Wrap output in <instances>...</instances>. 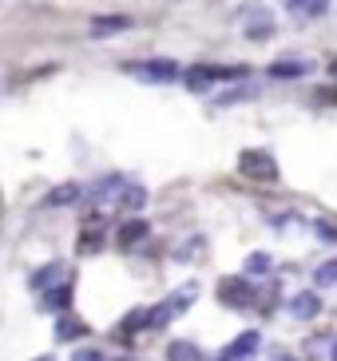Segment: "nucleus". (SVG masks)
<instances>
[{
    "mask_svg": "<svg viewBox=\"0 0 337 361\" xmlns=\"http://www.w3.org/2000/svg\"><path fill=\"white\" fill-rule=\"evenodd\" d=\"M258 341H262V334H258V329H246V334H238V338H234L231 345L222 350L219 361H246V357H254Z\"/></svg>",
    "mask_w": 337,
    "mask_h": 361,
    "instance_id": "8",
    "label": "nucleus"
},
{
    "mask_svg": "<svg viewBox=\"0 0 337 361\" xmlns=\"http://www.w3.org/2000/svg\"><path fill=\"white\" fill-rule=\"evenodd\" d=\"M282 4L286 8H294V12H302V16H321L329 0H282Z\"/></svg>",
    "mask_w": 337,
    "mask_h": 361,
    "instance_id": "19",
    "label": "nucleus"
},
{
    "mask_svg": "<svg viewBox=\"0 0 337 361\" xmlns=\"http://www.w3.org/2000/svg\"><path fill=\"white\" fill-rule=\"evenodd\" d=\"M119 207V211H143V207H147V187H139V183H123V187H119V195L116 199H111Z\"/></svg>",
    "mask_w": 337,
    "mask_h": 361,
    "instance_id": "11",
    "label": "nucleus"
},
{
    "mask_svg": "<svg viewBox=\"0 0 337 361\" xmlns=\"http://www.w3.org/2000/svg\"><path fill=\"white\" fill-rule=\"evenodd\" d=\"M80 199H84V187L68 179V183H56L44 202H48V207H72V202H80Z\"/></svg>",
    "mask_w": 337,
    "mask_h": 361,
    "instance_id": "15",
    "label": "nucleus"
},
{
    "mask_svg": "<svg viewBox=\"0 0 337 361\" xmlns=\"http://www.w3.org/2000/svg\"><path fill=\"white\" fill-rule=\"evenodd\" d=\"M68 361H107V357H104V353H99V350H75V353H72V357H68Z\"/></svg>",
    "mask_w": 337,
    "mask_h": 361,
    "instance_id": "25",
    "label": "nucleus"
},
{
    "mask_svg": "<svg viewBox=\"0 0 337 361\" xmlns=\"http://www.w3.org/2000/svg\"><path fill=\"white\" fill-rule=\"evenodd\" d=\"M68 306H72V282H68V278H60L56 286H48V290H44L40 310H44V314H63Z\"/></svg>",
    "mask_w": 337,
    "mask_h": 361,
    "instance_id": "7",
    "label": "nucleus"
},
{
    "mask_svg": "<svg viewBox=\"0 0 337 361\" xmlns=\"http://www.w3.org/2000/svg\"><path fill=\"white\" fill-rule=\"evenodd\" d=\"M286 310H290L294 318H302V322H306V318H317V310H321V298L310 294V290H302V294L290 298V306H286Z\"/></svg>",
    "mask_w": 337,
    "mask_h": 361,
    "instance_id": "17",
    "label": "nucleus"
},
{
    "mask_svg": "<svg viewBox=\"0 0 337 361\" xmlns=\"http://www.w3.org/2000/svg\"><path fill=\"white\" fill-rule=\"evenodd\" d=\"M219 302L231 310H246L254 306V286L250 278H226V282H219Z\"/></svg>",
    "mask_w": 337,
    "mask_h": 361,
    "instance_id": "4",
    "label": "nucleus"
},
{
    "mask_svg": "<svg viewBox=\"0 0 337 361\" xmlns=\"http://www.w3.org/2000/svg\"><path fill=\"white\" fill-rule=\"evenodd\" d=\"M123 72L143 80V84H175L183 75V68L175 60H167V56H151V60H131V64H123Z\"/></svg>",
    "mask_w": 337,
    "mask_h": 361,
    "instance_id": "3",
    "label": "nucleus"
},
{
    "mask_svg": "<svg viewBox=\"0 0 337 361\" xmlns=\"http://www.w3.org/2000/svg\"><path fill=\"white\" fill-rule=\"evenodd\" d=\"M60 278H63V262H48V266H40V270L28 278V290H32V294H44V290L56 286Z\"/></svg>",
    "mask_w": 337,
    "mask_h": 361,
    "instance_id": "16",
    "label": "nucleus"
},
{
    "mask_svg": "<svg viewBox=\"0 0 337 361\" xmlns=\"http://www.w3.org/2000/svg\"><path fill=\"white\" fill-rule=\"evenodd\" d=\"M314 234L321 238V243L337 246V226H333V223H314Z\"/></svg>",
    "mask_w": 337,
    "mask_h": 361,
    "instance_id": "24",
    "label": "nucleus"
},
{
    "mask_svg": "<svg viewBox=\"0 0 337 361\" xmlns=\"http://www.w3.org/2000/svg\"><path fill=\"white\" fill-rule=\"evenodd\" d=\"M190 302H195V282H190V286H183V290H175L171 298H163L159 306H151L147 314H143V329H163V326H171V322L179 318Z\"/></svg>",
    "mask_w": 337,
    "mask_h": 361,
    "instance_id": "2",
    "label": "nucleus"
},
{
    "mask_svg": "<svg viewBox=\"0 0 337 361\" xmlns=\"http://www.w3.org/2000/svg\"><path fill=\"white\" fill-rule=\"evenodd\" d=\"M131 16H123V12H111V16H92V28L87 32L95 36V40H104V36H119V32H127L131 28Z\"/></svg>",
    "mask_w": 337,
    "mask_h": 361,
    "instance_id": "10",
    "label": "nucleus"
},
{
    "mask_svg": "<svg viewBox=\"0 0 337 361\" xmlns=\"http://www.w3.org/2000/svg\"><path fill=\"white\" fill-rule=\"evenodd\" d=\"M87 334V322L75 314H56V341H80Z\"/></svg>",
    "mask_w": 337,
    "mask_h": 361,
    "instance_id": "12",
    "label": "nucleus"
},
{
    "mask_svg": "<svg viewBox=\"0 0 337 361\" xmlns=\"http://www.w3.org/2000/svg\"><path fill=\"white\" fill-rule=\"evenodd\" d=\"M246 72H250V68H243V64H231V68H222V64H195V68H187L179 80L190 87V92H207V87H214V84L246 80Z\"/></svg>",
    "mask_w": 337,
    "mask_h": 361,
    "instance_id": "1",
    "label": "nucleus"
},
{
    "mask_svg": "<svg viewBox=\"0 0 337 361\" xmlns=\"http://www.w3.org/2000/svg\"><path fill=\"white\" fill-rule=\"evenodd\" d=\"M99 246H104V231H99V226H87V234L80 238V255H92Z\"/></svg>",
    "mask_w": 337,
    "mask_h": 361,
    "instance_id": "23",
    "label": "nucleus"
},
{
    "mask_svg": "<svg viewBox=\"0 0 337 361\" xmlns=\"http://www.w3.org/2000/svg\"><path fill=\"white\" fill-rule=\"evenodd\" d=\"M314 282L317 286H337V258H329V262H321L314 270Z\"/></svg>",
    "mask_w": 337,
    "mask_h": 361,
    "instance_id": "21",
    "label": "nucleus"
},
{
    "mask_svg": "<svg viewBox=\"0 0 337 361\" xmlns=\"http://www.w3.org/2000/svg\"><path fill=\"white\" fill-rule=\"evenodd\" d=\"M123 175L119 171H111V175H99V179L92 183V187H84V199L87 202H111L119 195V187H123Z\"/></svg>",
    "mask_w": 337,
    "mask_h": 361,
    "instance_id": "6",
    "label": "nucleus"
},
{
    "mask_svg": "<svg viewBox=\"0 0 337 361\" xmlns=\"http://www.w3.org/2000/svg\"><path fill=\"white\" fill-rule=\"evenodd\" d=\"M333 72H337V64H333Z\"/></svg>",
    "mask_w": 337,
    "mask_h": 361,
    "instance_id": "28",
    "label": "nucleus"
},
{
    "mask_svg": "<svg viewBox=\"0 0 337 361\" xmlns=\"http://www.w3.org/2000/svg\"><path fill=\"white\" fill-rule=\"evenodd\" d=\"M167 361H202V350L195 345V341H171Z\"/></svg>",
    "mask_w": 337,
    "mask_h": 361,
    "instance_id": "18",
    "label": "nucleus"
},
{
    "mask_svg": "<svg viewBox=\"0 0 337 361\" xmlns=\"http://www.w3.org/2000/svg\"><path fill=\"white\" fill-rule=\"evenodd\" d=\"M333 361H337V345H333Z\"/></svg>",
    "mask_w": 337,
    "mask_h": 361,
    "instance_id": "27",
    "label": "nucleus"
},
{
    "mask_svg": "<svg viewBox=\"0 0 337 361\" xmlns=\"http://www.w3.org/2000/svg\"><path fill=\"white\" fill-rule=\"evenodd\" d=\"M274 16H270V12L266 8H250L246 12V24H243V32L250 36V40H270V36H274Z\"/></svg>",
    "mask_w": 337,
    "mask_h": 361,
    "instance_id": "9",
    "label": "nucleus"
},
{
    "mask_svg": "<svg viewBox=\"0 0 337 361\" xmlns=\"http://www.w3.org/2000/svg\"><path fill=\"white\" fill-rule=\"evenodd\" d=\"M314 72L310 60H274L270 64V80H302V75Z\"/></svg>",
    "mask_w": 337,
    "mask_h": 361,
    "instance_id": "14",
    "label": "nucleus"
},
{
    "mask_svg": "<svg viewBox=\"0 0 337 361\" xmlns=\"http://www.w3.org/2000/svg\"><path fill=\"white\" fill-rule=\"evenodd\" d=\"M262 274H270V255H262V250H258V255L246 258V274L243 278H262Z\"/></svg>",
    "mask_w": 337,
    "mask_h": 361,
    "instance_id": "20",
    "label": "nucleus"
},
{
    "mask_svg": "<svg viewBox=\"0 0 337 361\" xmlns=\"http://www.w3.org/2000/svg\"><path fill=\"white\" fill-rule=\"evenodd\" d=\"M36 361H56V357H52V353H40V357H36Z\"/></svg>",
    "mask_w": 337,
    "mask_h": 361,
    "instance_id": "26",
    "label": "nucleus"
},
{
    "mask_svg": "<svg viewBox=\"0 0 337 361\" xmlns=\"http://www.w3.org/2000/svg\"><path fill=\"white\" fill-rule=\"evenodd\" d=\"M250 96H254V87L243 84V87H234V92H222L214 104H219V107H234V104H243V99H250Z\"/></svg>",
    "mask_w": 337,
    "mask_h": 361,
    "instance_id": "22",
    "label": "nucleus"
},
{
    "mask_svg": "<svg viewBox=\"0 0 337 361\" xmlns=\"http://www.w3.org/2000/svg\"><path fill=\"white\" fill-rule=\"evenodd\" d=\"M243 175H250V179H262V183H274L278 179V163L270 151H243Z\"/></svg>",
    "mask_w": 337,
    "mask_h": 361,
    "instance_id": "5",
    "label": "nucleus"
},
{
    "mask_svg": "<svg viewBox=\"0 0 337 361\" xmlns=\"http://www.w3.org/2000/svg\"><path fill=\"white\" fill-rule=\"evenodd\" d=\"M147 234H151V226L143 223V219H127V223L116 231V243L123 246V250H131V246H139Z\"/></svg>",
    "mask_w": 337,
    "mask_h": 361,
    "instance_id": "13",
    "label": "nucleus"
}]
</instances>
